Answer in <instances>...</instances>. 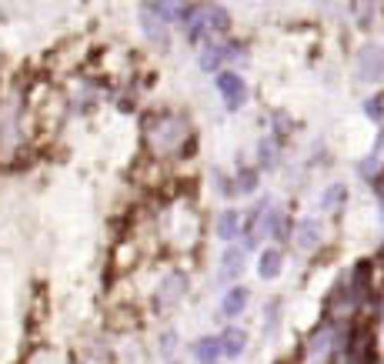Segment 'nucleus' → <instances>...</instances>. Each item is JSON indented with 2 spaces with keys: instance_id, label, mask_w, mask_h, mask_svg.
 I'll return each mask as SVG.
<instances>
[{
  "instance_id": "nucleus-1",
  "label": "nucleus",
  "mask_w": 384,
  "mask_h": 364,
  "mask_svg": "<svg viewBox=\"0 0 384 364\" xmlns=\"http://www.w3.org/2000/svg\"><path fill=\"white\" fill-rule=\"evenodd\" d=\"M358 74L368 84H381L384 80V47L381 44H368L358 54Z\"/></svg>"
},
{
  "instance_id": "nucleus-2",
  "label": "nucleus",
  "mask_w": 384,
  "mask_h": 364,
  "mask_svg": "<svg viewBox=\"0 0 384 364\" xmlns=\"http://www.w3.org/2000/svg\"><path fill=\"white\" fill-rule=\"evenodd\" d=\"M214 84H218V90L224 94V101H228L230 111H237V107L247 101V84L241 80V74H234V71H221Z\"/></svg>"
},
{
  "instance_id": "nucleus-3",
  "label": "nucleus",
  "mask_w": 384,
  "mask_h": 364,
  "mask_svg": "<svg viewBox=\"0 0 384 364\" xmlns=\"http://www.w3.org/2000/svg\"><path fill=\"white\" fill-rule=\"evenodd\" d=\"M221 348L228 358H241L244 348H247V331L244 327H228L224 334H221Z\"/></svg>"
},
{
  "instance_id": "nucleus-4",
  "label": "nucleus",
  "mask_w": 384,
  "mask_h": 364,
  "mask_svg": "<svg viewBox=\"0 0 384 364\" xmlns=\"http://www.w3.org/2000/svg\"><path fill=\"white\" fill-rule=\"evenodd\" d=\"M281 264H284V254L278 248H268V251H261V261H257V274L271 281V277L281 274Z\"/></svg>"
},
{
  "instance_id": "nucleus-5",
  "label": "nucleus",
  "mask_w": 384,
  "mask_h": 364,
  "mask_svg": "<svg viewBox=\"0 0 384 364\" xmlns=\"http://www.w3.org/2000/svg\"><path fill=\"white\" fill-rule=\"evenodd\" d=\"M247 298H251L247 288H230L228 294H224V301H221V311L228 314V317H237V314L247 308Z\"/></svg>"
},
{
  "instance_id": "nucleus-6",
  "label": "nucleus",
  "mask_w": 384,
  "mask_h": 364,
  "mask_svg": "<svg viewBox=\"0 0 384 364\" xmlns=\"http://www.w3.org/2000/svg\"><path fill=\"white\" fill-rule=\"evenodd\" d=\"M318 244H321V224L307 217V221H301V224H297V248H304V251H314Z\"/></svg>"
},
{
  "instance_id": "nucleus-7",
  "label": "nucleus",
  "mask_w": 384,
  "mask_h": 364,
  "mask_svg": "<svg viewBox=\"0 0 384 364\" xmlns=\"http://www.w3.org/2000/svg\"><path fill=\"white\" fill-rule=\"evenodd\" d=\"M221 351H224V348H221V338H197L194 341V358H197L201 364H214Z\"/></svg>"
},
{
  "instance_id": "nucleus-8",
  "label": "nucleus",
  "mask_w": 384,
  "mask_h": 364,
  "mask_svg": "<svg viewBox=\"0 0 384 364\" xmlns=\"http://www.w3.org/2000/svg\"><path fill=\"white\" fill-rule=\"evenodd\" d=\"M224 267H221V277H224V281H228V277H237L244 271V251H234V248H228V251H224Z\"/></svg>"
},
{
  "instance_id": "nucleus-9",
  "label": "nucleus",
  "mask_w": 384,
  "mask_h": 364,
  "mask_svg": "<svg viewBox=\"0 0 384 364\" xmlns=\"http://www.w3.org/2000/svg\"><path fill=\"white\" fill-rule=\"evenodd\" d=\"M204 20H207V30H218L224 34L230 27V13L224 7H204Z\"/></svg>"
},
{
  "instance_id": "nucleus-10",
  "label": "nucleus",
  "mask_w": 384,
  "mask_h": 364,
  "mask_svg": "<svg viewBox=\"0 0 384 364\" xmlns=\"http://www.w3.org/2000/svg\"><path fill=\"white\" fill-rule=\"evenodd\" d=\"M237 224H241L237 211H224V214H221V221H218L221 241H234V234H237Z\"/></svg>"
},
{
  "instance_id": "nucleus-11",
  "label": "nucleus",
  "mask_w": 384,
  "mask_h": 364,
  "mask_svg": "<svg viewBox=\"0 0 384 364\" xmlns=\"http://www.w3.org/2000/svg\"><path fill=\"white\" fill-rule=\"evenodd\" d=\"M224 57H228V47H204L201 67H204V71H218L221 63H224Z\"/></svg>"
},
{
  "instance_id": "nucleus-12",
  "label": "nucleus",
  "mask_w": 384,
  "mask_h": 364,
  "mask_svg": "<svg viewBox=\"0 0 384 364\" xmlns=\"http://www.w3.org/2000/svg\"><path fill=\"white\" fill-rule=\"evenodd\" d=\"M180 291H184V277H180V274H171V277L164 281V288H161V298H164L167 304H174V301L180 298Z\"/></svg>"
},
{
  "instance_id": "nucleus-13",
  "label": "nucleus",
  "mask_w": 384,
  "mask_h": 364,
  "mask_svg": "<svg viewBox=\"0 0 384 364\" xmlns=\"http://www.w3.org/2000/svg\"><path fill=\"white\" fill-rule=\"evenodd\" d=\"M257 157H261V164L264 167H274V157H278V144L271 138H264L261 144H257Z\"/></svg>"
},
{
  "instance_id": "nucleus-14",
  "label": "nucleus",
  "mask_w": 384,
  "mask_h": 364,
  "mask_svg": "<svg viewBox=\"0 0 384 364\" xmlns=\"http://www.w3.org/2000/svg\"><path fill=\"white\" fill-rule=\"evenodd\" d=\"M345 198H347L345 184H331V190H324L321 204H324V207H337V204H345Z\"/></svg>"
},
{
  "instance_id": "nucleus-15",
  "label": "nucleus",
  "mask_w": 384,
  "mask_h": 364,
  "mask_svg": "<svg viewBox=\"0 0 384 364\" xmlns=\"http://www.w3.org/2000/svg\"><path fill=\"white\" fill-rule=\"evenodd\" d=\"M254 188H257V171H241V174H237V190H241V194H251Z\"/></svg>"
},
{
  "instance_id": "nucleus-16",
  "label": "nucleus",
  "mask_w": 384,
  "mask_h": 364,
  "mask_svg": "<svg viewBox=\"0 0 384 364\" xmlns=\"http://www.w3.org/2000/svg\"><path fill=\"white\" fill-rule=\"evenodd\" d=\"M364 114L371 121H384V97H371V101L364 104Z\"/></svg>"
},
{
  "instance_id": "nucleus-17",
  "label": "nucleus",
  "mask_w": 384,
  "mask_h": 364,
  "mask_svg": "<svg viewBox=\"0 0 384 364\" xmlns=\"http://www.w3.org/2000/svg\"><path fill=\"white\" fill-rule=\"evenodd\" d=\"M161 344H164V354H171V351H174V344H178V334H174V331H167L164 338H161Z\"/></svg>"
},
{
  "instance_id": "nucleus-18",
  "label": "nucleus",
  "mask_w": 384,
  "mask_h": 364,
  "mask_svg": "<svg viewBox=\"0 0 384 364\" xmlns=\"http://www.w3.org/2000/svg\"><path fill=\"white\" fill-rule=\"evenodd\" d=\"M171 364H174V361H171Z\"/></svg>"
},
{
  "instance_id": "nucleus-19",
  "label": "nucleus",
  "mask_w": 384,
  "mask_h": 364,
  "mask_svg": "<svg viewBox=\"0 0 384 364\" xmlns=\"http://www.w3.org/2000/svg\"><path fill=\"white\" fill-rule=\"evenodd\" d=\"M214 364H218V361H214Z\"/></svg>"
}]
</instances>
